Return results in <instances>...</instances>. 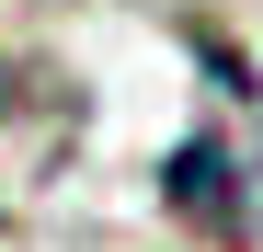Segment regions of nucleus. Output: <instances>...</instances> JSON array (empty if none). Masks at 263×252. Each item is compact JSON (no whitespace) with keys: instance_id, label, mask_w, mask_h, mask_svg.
Wrapping results in <instances>:
<instances>
[{"instance_id":"nucleus-1","label":"nucleus","mask_w":263,"mask_h":252,"mask_svg":"<svg viewBox=\"0 0 263 252\" xmlns=\"http://www.w3.org/2000/svg\"><path fill=\"white\" fill-rule=\"evenodd\" d=\"M206 80H217V126H195L183 149L160 160V206L206 241H240L263 218V80L229 58V46H195Z\"/></svg>"},{"instance_id":"nucleus-2","label":"nucleus","mask_w":263,"mask_h":252,"mask_svg":"<svg viewBox=\"0 0 263 252\" xmlns=\"http://www.w3.org/2000/svg\"><path fill=\"white\" fill-rule=\"evenodd\" d=\"M69 138H80V92H69L46 58H0V206L46 172Z\"/></svg>"}]
</instances>
